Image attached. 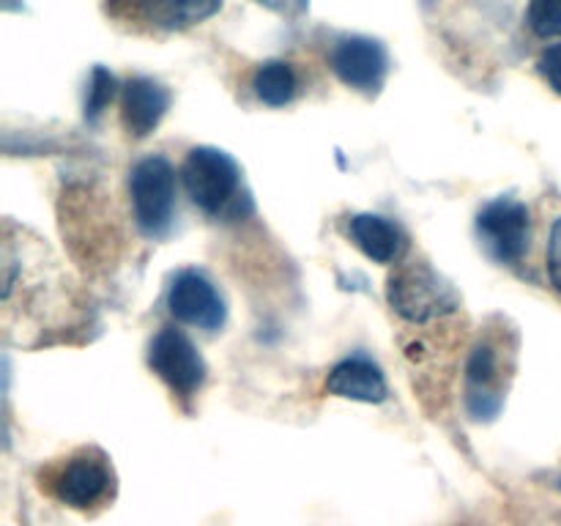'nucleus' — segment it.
<instances>
[{
  "label": "nucleus",
  "mask_w": 561,
  "mask_h": 526,
  "mask_svg": "<svg viewBox=\"0 0 561 526\" xmlns=\"http://www.w3.org/2000/svg\"><path fill=\"white\" fill-rule=\"evenodd\" d=\"M515 332L493 318L480 329L466 359V409L474 420H493L502 411L515 376Z\"/></svg>",
  "instance_id": "obj_1"
},
{
  "label": "nucleus",
  "mask_w": 561,
  "mask_h": 526,
  "mask_svg": "<svg viewBox=\"0 0 561 526\" xmlns=\"http://www.w3.org/2000/svg\"><path fill=\"white\" fill-rule=\"evenodd\" d=\"M181 181H184L192 206L201 208L206 217L230 219L244 214L241 203L250 206V197L244 195V181H241V168L230 153L214 146H195L186 151L184 164H181Z\"/></svg>",
  "instance_id": "obj_2"
},
{
  "label": "nucleus",
  "mask_w": 561,
  "mask_h": 526,
  "mask_svg": "<svg viewBox=\"0 0 561 526\" xmlns=\"http://www.w3.org/2000/svg\"><path fill=\"white\" fill-rule=\"evenodd\" d=\"M387 299L392 310L411 327L447 321L460 310V296L427 261L403 258L387 279Z\"/></svg>",
  "instance_id": "obj_3"
},
{
  "label": "nucleus",
  "mask_w": 561,
  "mask_h": 526,
  "mask_svg": "<svg viewBox=\"0 0 561 526\" xmlns=\"http://www.w3.org/2000/svg\"><path fill=\"white\" fill-rule=\"evenodd\" d=\"M44 488L64 507L91 513L115 496V471L107 455L96 447H82L44 471Z\"/></svg>",
  "instance_id": "obj_4"
},
{
  "label": "nucleus",
  "mask_w": 561,
  "mask_h": 526,
  "mask_svg": "<svg viewBox=\"0 0 561 526\" xmlns=\"http://www.w3.org/2000/svg\"><path fill=\"white\" fill-rule=\"evenodd\" d=\"M129 201L137 228L162 239L175 217V170L164 157L140 159L129 173Z\"/></svg>",
  "instance_id": "obj_5"
},
{
  "label": "nucleus",
  "mask_w": 561,
  "mask_h": 526,
  "mask_svg": "<svg viewBox=\"0 0 561 526\" xmlns=\"http://www.w3.org/2000/svg\"><path fill=\"white\" fill-rule=\"evenodd\" d=\"M148 367L181 400L195 398L208 376L206 359L197 345L175 327H162L153 334L151 348H148Z\"/></svg>",
  "instance_id": "obj_6"
},
{
  "label": "nucleus",
  "mask_w": 561,
  "mask_h": 526,
  "mask_svg": "<svg viewBox=\"0 0 561 526\" xmlns=\"http://www.w3.org/2000/svg\"><path fill=\"white\" fill-rule=\"evenodd\" d=\"M477 236L488 255L499 263L515 266L526 258L531 241V214L526 203L513 197H496L477 217Z\"/></svg>",
  "instance_id": "obj_7"
},
{
  "label": "nucleus",
  "mask_w": 561,
  "mask_h": 526,
  "mask_svg": "<svg viewBox=\"0 0 561 526\" xmlns=\"http://www.w3.org/2000/svg\"><path fill=\"white\" fill-rule=\"evenodd\" d=\"M168 307L175 321L203 329V332H219L228 318L222 294L197 268H184L175 274L168 290Z\"/></svg>",
  "instance_id": "obj_8"
},
{
  "label": "nucleus",
  "mask_w": 561,
  "mask_h": 526,
  "mask_svg": "<svg viewBox=\"0 0 561 526\" xmlns=\"http://www.w3.org/2000/svg\"><path fill=\"white\" fill-rule=\"evenodd\" d=\"M329 66L340 82L373 96L383 88L389 75V55L381 42L370 36H343L329 53Z\"/></svg>",
  "instance_id": "obj_9"
},
{
  "label": "nucleus",
  "mask_w": 561,
  "mask_h": 526,
  "mask_svg": "<svg viewBox=\"0 0 561 526\" xmlns=\"http://www.w3.org/2000/svg\"><path fill=\"white\" fill-rule=\"evenodd\" d=\"M222 9V0H110L115 16L137 22L148 31H186L211 20Z\"/></svg>",
  "instance_id": "obj_10"
},
{
  "label": "nucleus",
  "mask_w": 561,
  "mask_h": 526,
  "mask_svg": "<svg viewBox=\"0 0 561 526\" xmlns=\"http://www.w3.org/2000/svg\"><path fill=\"white\" fill-rule=\"evenodd\" d=\"M170 91L151 77H131L121 93V124L131 140H146L157 132L170 110Z\"/></svg>",
  "instance_id": "obj_11"
},
{
  "label": "nucleus",
  "mask_w": 561,
  "mask_h": 526,
  "mask_svg": "<svg viewBox=\"0 0 561 526\" xmlns=\"http://www.w3.org/2000/svg\"><path fill=\"white\" fill-rule=\"evenodd\" d=\"M348 239L370 261L392 266L409 255V236L398 222L378 214H354L348 219Z\"/></svg>",
  "instance_id": "obj_12"
},
{
  "label": "nucleus",
  "mask_w": 561,
  "mask_h": 526,
  "mask_svg": "<svg viewBox=\"0 0 561 526\" xmlns=\"http://www.w3.org/2000/svg\"><path fill=\"white\" fill-rule=\"evenodd\" d=\"M327 392L334 398L356 400V403H383L389 398L387 378L381 367L367 356H348L337 362L327 376Z\"/></svg>",
  "instance_id": "obj_13"
},
{
  "label": "nucleus",
  "mask_w": 561,
  "mask_h": 526,
  "mask_svg": "<svg viewBox=\"0 0 561 526\" xmlns=\"http://www.w3.org/2000/svg\"><path fill=\"white\" fill-rule=\"evenodd\" d=\"M252 91L266 107H288L299 96V77L288 60H263L252 75Z\"/></svg>",
  "instance_id": "obj_14"
},
{
  "label": "nucleus",
  "mask_w": 561,
  "mask_h": 526,
  "mask_svg": "<svg viewBox=\"0 0 561 526\" xmlns=\"http://www.w3.org/2000/svg\"><path fill=\"white\" fill-rule=\"evenodd\" d=\"M526 25L540 38H561V0H529Z\"/></svg>",
  "instance_id": "obj_15"
},
{
  "label": "nucleus",
  "mask_w": 561,
  "mask_h": 526,
  "mask_svg": "<svg viewBox=\"0 0 561 526\" xmlns=\"http://www.w3.org/2000/svg\"><path fill=\"white\" fill-rule=\"evenodd\" d=\"M115 88H118V82H115V77L110 75L104 66H96V69L91 71V82H88V96H85L88 121H99V115H102L104 110L110 107V102H113Z\"/></svg>",
  "instance_id": "obj_16"
},
{
  "label": "nucleus",
  "mask_w": 561,
  "mask_h": 526,
  "mask_svg": "<svg viewBox=\"0 0 561 526\" xmlns=\"http://www.w3.org/2000/svg\"><path fill=\"white\" fill-rule=\"evenodd\" d=\"M546 268H548V279H551L553 290L561 296V211L551 219V228H548Z\"/></svg>",
  "instance_id": "obj_17"
},
{
  "label": "nucleus",
  "mask_w": 561,
  "mask_h": 526,
  "mask_svg": "<svg viewBox=\"0 0 561 526\" xmlns=\"http://www.w3.org/2000/svg\"><path fill=\"white\" fill-rule=\"evenodd\" d=\"M537 71H540L542 80L548 82V88L561 96V42L551 44V47L540 55V60H537Z\"/></svg>",
  "instance_id": "obj_18"
},
{
  "label": "nucleus",
  "mask_w": 561,
  "mask_h": 526,
  "mask_svg": "<svg viewBox=\"0 0 561 526\" xmlns=\"http://www.w3.org/2000/svg\"><path fill=\"white\" fill-rule=\"evenodd\" d=\"M257 3H272V0H257Z\"/></svg>",
  "instance_id": "obj_19"
},
{
  "label": "nucleus",
  "mask_w": 561,
  "mask_h": 526,
  "mask_svg": "<svg viewBox=\"0 0 561 526\" xmlns=\"http://www.w3.org/2000/svg\"><path fill=\"white\" fill-rule=\"evenodd\" d=\"M559 488H561V482H559Z\"/></svg>",
  "instance_id": "obj_20"
}]
</instances>
